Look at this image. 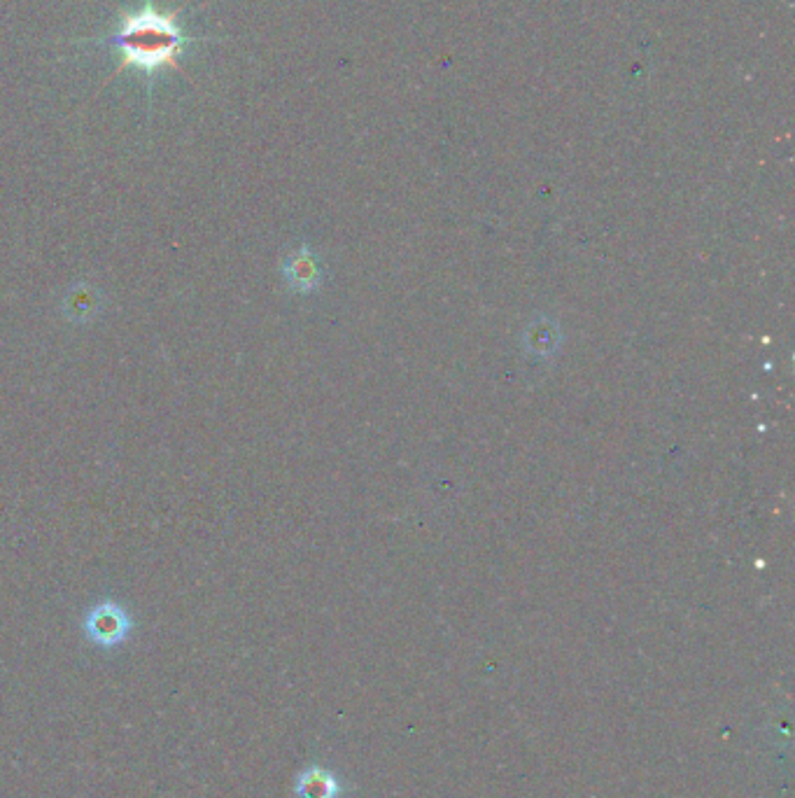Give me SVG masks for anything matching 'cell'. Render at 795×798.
<instances>
[{
	"label": "cell",
	"instance_id": "cell-1",
	"mask_svg": "<svg viewBox=\"0 0 795 798\" xmlns=\"http://www.w3.org/2000/svg\"><path fill=\"white\" fill-rule=\"evenodd\" d=\"M178 12H164L154 3H145L138 12H122L119 31L112 38V45L122 52L115 75L124 73L126 68H136L145 75L164 68L182 70L178 56L192 40L182 33Z\"/></svg>",
	"mask_w": 795,
	"mask_h": 798
},
{
	"label": "cell",
	"instance_id": "cell-2",
	"mask_svg": "<svg viewBox=\"0 0 795 798\" xmlns=\"http://www.w3.org/2000/svg\"><path fill=\"white\" fill-rule=\"evenodd\" d=\"M82 628L84 635L89 637V642H94L103 649H112L131 635L133 621L119 602L103 600L89 609L87 616H84Z\"/></svg>",
	"mask_w": 795,
	"mask_h": 798
},
{
	"label": "cell",
	"instance_id": "cell-3",
	"mask_svg": "<svg viewBox=\"0 0 795 798\" xmlns=\"http://www.w3.org/2000/svg\"><path fill=\"white\" fill-rule=\"evenodd\" d=\"M280 271H283L287 287L297 294H311L322 283L320 257L308 245H299L297 250L287 252Z\"/></svg>",
	"mask_w": 795,
	"mask_h": 798
},
{
	"label": "cell",
	"instance_id": "cell-4",
	"mask_svg": "<svg viewBox=\"0 0 795 798\" xmlns=\"http://www.w3.org/2000/svg\"><path fill=\"white\" fill-rule=\"evenodd\" d=\"M523 341H525L527 353H532L537 357H551L553 353H558V348L562 343V332H560L558 322L546 318V315H539V318H534L532 325L527 327Z\"/></svg>",
	"mask_w": 795,
	"mask_h": 798
},
{
	"label": "cell",
	"instance_id": "cell-5",
	"mask_svg": "<svg viewBox=\"0 0 795 798\" xmlns=\"http://www.w3.org/2000/svg\"><path fill=\"white\" fill-rule=\"evenodd\" d=\"M294 794L297 798H339L341 784L334 773L320 766H311L297 777Z\"/></svg>",
	"mask_w": 795,
	"mask_h": 798
},
{
	"label": "cell",
	"instance_id": "cell-6",
	"mask_svg": "<svg viewBox=\"0 0 795 798\" xmlns=\"http://www.w3.org/2000/svg\"><path fill=\"white\" fill-rule=\"evenodd\" d=\"M101 311V290L91 285H75L63 299V313L73 322H89Z\"/></svg>",
	"mask_w": 795,
	"mask_h": 798
}]
</instances>
